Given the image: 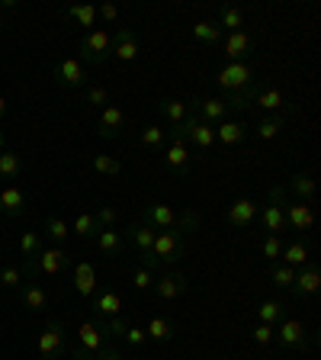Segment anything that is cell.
<instances>
[{"label":"cell","instance_id":"1","mask_svg":"<svg viewBox=\"0 0 321 360\" xmlns=\"http://www.w3.org/2000/svg\"><path fill=\"white\" fill-rule=\"evenodd\" d=\"M110 55H112V32H106V30H93L77 42V61H87L93 68L106 65Z\"/></svg>","mask_w":321,"mask_h":360},{"label":"cell","instance_id":"2","mask_svg":"<svg viewBox=\"0 0 321 360\" xmlns=\"http://www.w3.org/2000/svg\"><path fill=\"white\" fill-rule=\"evenodd\" d=\"M155 235H157L155 229H151V225H145V222H138V219H135V222H129L126 232H122V241H132L135 251H138V261H142V267H148L151 274L161 267V264L155 261V255H151V248H155Z\"/></svg>","mask_w":321,"mask_h":360},{"label":"cell","instance_id":"3","mask_svg":"<svg viewBox=\"0 0 321 360\" xmlns=\"http://www.w3.org/2000/svg\"><path fill=\"white\" fill-rule=\"evenodd\" d=\"M283 206H286V187L277 184V187L267 190V206L261 210V225L267 235H283L289 225H286V216H283Z\"/></svg>","mask_w":321,"mask_h":360},{"label":"cell","instance_id":"4","mask_svg":"<svg viewBox=\"0 0 321 360\" xmlns=\"http://www.w3.org/2000/svg\"><path fill=\"white\" fill-rule=\"evenodd\" d=\"M151 255H155L157 264H167V267H173L180 257L187 255V235H180L177 229L157 232V235H155V248H151Z\"/></svg>","mask_w":321,"mask_h":360},{"label":"cell","instance_id":"5","mask_svg":"<svg viewBox=\"0 0 321 360\" xmlns=\"http://www.w3.org/2000/svg\"><path fill=\"white\" fill-rule=\"evenodd\" d=\"M67 264H71V257L65 255V248H42L32 261L22 264V277H39V274L52 277V274L65 270Z\"/></svg>","mask_w":321,"mask_h":360},{"label":"cell","instance_id":"6","mask_svg":"<svg viewBox=\"0 0 321 360\" xmlns=\"http://www.w3.org/2000/svg\"><path fill=\"white\" fill-rule=\"evenodd\" d=\"M257 75H254V65L251 61H228L216 75V84L222 94H235V90L247 87V84H254Z\"/></svg>","mask_w":321,"mask_h":360},{"label":"cell","instance_id":"7","mask_svg":"<svg viewBox=\"0 0 321 360\" xmlns=\"http://www.w3.org/2000/svg\"><path fill=\"white\" fill-rule=\"evenodd\" d=\"M87 81H90V71H87V65H84V61L61 58L58 65H55V84H58V87L81 90V87H87Z\"/></svg>","mask_w":321,"mask_h":360},{"label":"cell","instance_id":"8","mask_svg":"<svg viewBox=\"0 0 321 360\" xmlns=\"http://www.w3.org/2000/svg\"><path fill=\"white\" fill-rule=\"evenodd\" d=\"M273 341H277L283 351H306L308 347V331L299 319H283L280 328H273Z\"/></svg>","mask_w":321,"mask_h":360},{"label":"cell","instance_id":"9","mask_svg":"<svg viewBox=\"0 0 321 360\" xmlns=\"http://www.w3.org/2000/svg\"><path fill=\"white\" fill-rule=\"evenodd\" d=\"M190 112H193L199 122H206V126H212L216 129L218 122H225L232 112L225 110V103H222V97H193L190 100Z\"/></svg>","mask_w":321,"mask_h":360},{"label":"cell","instance_id":"10","mask_svg":"<svg viewBox=\"0 0 321 360\" xmlns=\"http://www.w3.org/2000/svg\"><path fill=\"white\" fill-rule=\"evenodd\" d=\"M318 290H321V270H318L315 261H308L306 267L296 270V280H292L289 292L296 296V300H312Z\"/></svg>","mask_w":321,"mask_h":360},{"label":"cell","instance_id":"11","mask_svg":"<svg viewBox=\"0 0 321 360\" xmlns=\"http://www.w3.org/2000/svg\"><path fill=\"white\" fill-rule=\"evenodd\" d=\"M138 222L151 225L155 232H167V229H177V210L167 202H148V206H142Z\"/></svg>","mask_w":321,"mask_h":360},{"label":"cell","instance_id":"12","mask_svg":"<svg viewBox=\"0 0 321 360\" xmlns=\"http://www.w3.org/2000/svg\"><path fill=\"white\" fill-rule=\"evenodd\" d=\"M283 216H286V225L292 232H302L308 235L315 229V212H312V202H302V200H286L283 206Z\"/></svg>","mask_w":321,"mask_h":360},{"label":"cell","instance_id":"13","mask_svg":"<svg viewBox=\"0 0 321 360\" xmlns=\"http://www.w3.org/2000/svg\"><path fill=\"white\" fill-rule=\"evenodd\" d=\"M61 354H65V328H61V322H48L39 335V357L61 360Z\"/></svg>","mask_w":321,"mask_h":360},{"label":"cell","instance_id":"14","mask_svg":"<svg viewBox=\"0 0 321 360\" xmlns=\"http://www.w3.org/2000/svg\"><path fill=\"white\" fill-rule=\"evenodd\" d=\"M257 49V36L247 30H238V32H228L225 36V58L228 61H247L254 55Z\"/></svg>","mask_w":321,"mask_h":360},{"label":"cell","instance_id":"15","mask_svg":"<svg viewBox=\"0 0 321 360\" xmlns=\"http://www.w3.org/2000/svg\"><path fill=\"white\" fill-rule=\"evenodd\" d=\"M151 290L157 292V300H164V302H171V300H180L183 292L190 290V280H187V274L183 270H167L161 280H155V286Z\"/></svg>","mask_w":321,"mask_h":360},{"label":"cell","instance_id":"16","mask_svg":"<svg viewBox=\"0 0 321 360\" xmlns=\"http://www.w3.org/2000/svg\"><path fill=\"white\" fill-rule=\"evenodd\" d=\"M164 171L171 177H187L190 174V148L183 139H171V145L164 148Z\"/></svg>","mask_w":321,"mask_h":360},{"label":"cell","instance_id":"17","mask_svg":"<svg viewBox=\"0 0 321 360\" xmlns=\"http://www.w3.org/2000/svg\"><path fill=\"white\" fill-rule=\"evenodd\" d=\"M138 52H142V45H138V39H135L132 26H119V30L112 32V55H116L122 65L135 61L138 58Z\"/></svg>","mask_w":321,"mask_h":360},{"label":"cell","instance_id":"18","mask_svg":"<svg viewBox=\"0 0 321 360\" xmlns=\"http://www.w3.org/2000/svg\"><path fill=\"white\" fill-rule=\"evenodd\" d=\"M106 319H87V322L77 328V341H81V347L84 351H90V354H100L106 347Z\"/></svg>","mask_w":321,"mask_h":360},{"label":"cell","instance_id":"19","mask_svg":"<svg viewBox=\"0 0 321 360\" xmlns=\"http://www.w3.org/2000/svg\"><path fill=\"white\" fill-rule=\"evenodd\" d=\"M90 309L97 312V319H112V315H122V296L110 286H103L100 292L90 296Z\"/></svg>","mask_w":321,"mask_h":360},{"label":"cell","instance_id":"20","mask_svg":"<svg viewBox=\"0 0 321 360\" xmlns=\"http://www.w3.org/2000/svg\"><path fill=\"white\" fill-rule=\"evenodd\" d=\"M280 261L289 264V267H306L308 261H312V241H308V235H299V238H292L289 245H283V255H280Z\"/></svg>","mask_w":321,"mask_h":360},{"label":"cell","instance_id":"21","mask_svg":"<svg viewBox=\"0 0 321 360\" xmlns=\"http://www.w3.org/2000/svg\"><path fill=\"white\" fill-rule=\"evenodd\" d=\"M254 219H257V202L251 196H241V200H235L228 206V225L232 229H251Z\"/></svg>","mask_w":321,"mask_h":360},{"label":"cell","instance_id":"22","mask_svg":"<svg viewBox=\"0 0 321 360\" xmlns=\"http://www.w3.org/2000/svg\"><path fill=\"white\" fill-rule=\"evenodd\" d=\"M122 126H126V112H122V106H106V110H100V120H97V135L100 139H116V135L122 132Z\"/></svg>","mask_w":321,"mask_h":360},{"label":"cell","instance_id":"23","mask_svg":"<svg viewBox=\"0 0 321 360\" xmlns=\"http://www.w3.org/2000/svg\"><path fill=\"white\" fill-rule=\"evenodd\" d=\"M261 87H263V84H261V81H254V84H247V87L235 90V94H222L225 110H228V112L251 110V106H254V100H257V94H261Z\"/></svg>","mask_w":321,"mask_h":360},{"label":"cell","instance_id":"24","mask_svg":"<svg viewBox=\"0 0 321 360\" xmlns=\"http://www.w3.org/2000/svg\"><path fill=\"white\" fill-rule=\"evenodd\" d=\"M71 283H74V290L81 292L84 300H90L93 292H97V267L87 261L74 264V274H71Z\"/></svg>","mask_w":321,"mask_h":360},{"label":"cell","instance_id":"25","mask_svg":"<svg viewBox=\"0 0 321 360\" xmlns=\"http://www.w3.org/2000/svg\"><path fill=\"white\" fill-rule=\"evenodd\" d=\"M286 129V112H267V116H261V120L254 122V139H261V142H270V139H277L280 132Z\"/></svg>","mask_w":321,"mask_h":360},{"label":"cell","instance_id":"26","mask_svg":"<svg viewBox=\"0 0 321 360\" xmlns=\"http://www.w3.org/2000/svg\"><path fill=\"white\" fill-rule=\"evenodd\" d=\"M216 26L222 32H238L247 26V10L244 7H235V4H225L222 10H218V20Z\"/></svg>","mask_w":321,"mask_h":360},{"label":"cell","instance_id":"27","mask_svg":"<svg viewBox=\"0 0 321 360\" xmlns=\"http://www.w3.org/2000/svg\"><path fill=\"white\" fill-rule=\"evenodd\" d=\"M0 212L10 216V219H16V216L26 212V196H22V190L16 187V184L4 187V193H0Z\"/></svg>","mask_w":321,"mask_h":360},{"label":"cell","instance_id":"28","mask_svg":"<svg viewBox=\"0 0 321 360\" xmlns=\"http://www.w3.org/2000/svg\"><path fill=\"white\" fill-rule=\"evenodd\" d=\"M145 335H148L151 341H157V345H167V341H173V335H177V325H173V319H167V315H155L148 322V328H145Z\"/></svg>","mask_w":321,"mask_h":360},{"label":"cell","instance_id":"29","mask_svg":"<svg viewBox=\"0 0 321 360\" xmlns=\"http://www.w3.org/2000/svg\"><path fill=\"white\" fill-rule=\"evenodd\" d=\"M65 16L71 22H77V26H84L87 32L97 30V7H93V4H71V7L65 10Z\"/></svg>","mask_w":321,"mask_h":360},{"label":"cell","instance_id":"30","mask_svg":"<svg viewBox=\"0 0 321 360\" xmlns=\"http://www.w3.org/2000/svg\"><path fill=\"white\" fill-rule=\"evenodd\" d=\"M157 112L164 116L171 126H177V122H183L190 116V103H183V100H173V97H164L157 100Z\"/></svg>","mask_w":321,"mask_h":360},{"label":"cell","instance_id":"31","mask_svg":"<svg viewBox=\"0 0 321 360\" xmlns=\"http://www.w3.org/2000/svg\"><path fill=\"white\" fill-rule=\"evenodd\" d=\"M20 296H22V306L30 309V312H45V309H48V292L39 283H26L20 290Z\"/></svg>","mask_w":321,"mask_h":360},{"label":"cell","instance_id":"32","mask_svg":"<svg viewBox=\"0 0 321 360\" xmlns=\"http://www.w3.org/2000/svg\"><path fill=\"white\" fill-rule=\"evenodd\" d=\"M254 106H261L263 112H286L283 90H277V87H261V94H257Z\"/></svg>","mask_w":321,"mask_h":360},{"label":"cell","instance_id":"33","mask_svg":"<svg viewBox=\"0 0 321 360\" xmlns=\"http://www.w3.org/2000/svg\"><path fill=\"white\" fill-rule=\"evenodd\" d=\"M286 190H292V193H296V200L312 202V196H315V180H312V174L296 171V174L289 177V184H286Z\"/></svg>","mask_w":321,"mask_h":360},{"label":"cell","instance_id":"34","mask_svg":"<svg viewBox=\"0 0 321 360\" xmlns=\"http://www.w3.org/2000/svg\"><path fill=\"white\" fill-rule=\"evenodd\" d=\"M254 312H257V322H261V325H273V328H277V322H283V319H286V306L280 300H263Z\"/></svg>","mask_w":321,"mask_h":360},{"label":"cell","instance_id":"35","mask_svg":"<svg viewBox=\"0 0 321 360\" xmlns=\"http://www.w3.org/2000/svg\"><path fill=\"white\" fill-rule=\"evenodd\" d=\"M244 135H247V126H241L235 120H225L216 126V142H222V145H238V142H244Z\"/></svg>","mask_w":321,"mask_h":360},{"label":"cell","instance_id":"36","mask_svg":"<svg viewBox=\"0 0 321 360\" xmlns=\"http://www.w3.org/2000/svg\"><path fill=\"white\" fill-rule=\"evenodd\" d=\"M22 174V158L16 155V151H0V184L4 180H20Z\"/></svg>","mask_w":321,"mask_h":360},{"label":"cell","instance_id":"37","mask_svg":"<svg viewBox=\"0 0 321 360\" xmlns=\"http://www.w3.org/2000/svg\"><path fill=\"white\" fill-rule=\"evenodd\" d=\"M97 248L106 257H119L122 255V232H116V229H103V232H97Z\"/></svg>","mask_w":321,"mask_h":360},{"label":"cell","instance_id":"38","mask_svg":"<svg viewBox=\"0 0 321 360\" xmlns=\"http://www.w3.org/2000/svg\"><path fill=\"white\" fill-rule=\"evenodd\" d=\"M193 39L199 45H218V42H222V30H218L212 20H199L193 26Z\"/></svg>","mask_w":321,"mask_h":360},{"label":"cell","instance_id":"39","mask_svg":"<svg viewBox=\"0 0 321 360\" xmlns=\"http://www.w3.org/2000/svg\"><path fill=\"white\" fill-rule=\"evenodd\" d=\"M292 280H296V267H289V264H283V261L270 264V283L277 286V290H289Z\"/></svg>","mask_w":321,"mask_h":360},{"label":"cell","instance_id":"40","mask_svg":"<svg viewBox=\"0 0 321 360\" xmlns=\"http://www.w3.org/2000/svg\"><path fill=\"white\" fill-rule=\"evenodd\" d=\"M71 232H74L77 238H93V235L100 232L97 216H93V212H81V216L74 219V225H71Z\"/></svg>","mask_w":321,"mask_h":360},{"label":"cell","instance_id":"41","mask_svg":"<svg viewBox=\"0 0 321 360\" xmlns=\"http://www.w3.org/2000/svg\"><path fill=\"white\" fill-rule=\"evenodd\" d=\"M90 167H93L97 174H103V177H119L122 174V165L116 161V158H110V155H93Z\"/></svg>","mask_w":321,"mask_h":360},{"label":"cell","instance_id":"42","mask_svg":"<svg viewBox=\"0 0 321 360\" xmlns=\"http://www.w3.org/2000/svg\"><path fill=\"white\" fill-rule=\"evenodd\" d=\"M199 229H202V216H199V212H193V210L177 212V232L180 235H193V232H199Z\"/></svg>","mask_w":321,"mask_h":360},{"label":"cell","instance_id":"43","mask_svg":"<svg viewBox=\"0 0 321 360\" xmlns=\"http://www.w3.org/2000/svg\"><path fill=\"white\" fill-rule=\"evenodd\" d=\"M42 248L45 245H42V235H39V232H22L20 235V255L26 257V261H32Z\"/></svg>","mask_w":321,"mask_h":360},{"label":"cell","instance_id":"44","mask_svg":"<svg viewBox=\"0 0 321 360\" xmlns=\"http://www.w3.org/2000/svg\"><path fill=\"white\" fill-rule=\"evenodd\" d=\"M45 235L55 238V241H67L71 238V225H67L65 219H58V216H48L45 219Z\"/></svg>","mask_w":321,"mask_h":360},{"label":"cell","instance_id":"45","mask_svg":"<svg viewBox=\"0 0 321 360\" xmlns=\"http://www.w3.org/2000/svg\"><path fill=\"white\" fill-rule=\"evenodd\" d=\"M142 145L148 151H161L164 148V129L161 126H145L142 129Z\"/></svg>","mask_w":321,"mask_h":360},{"label":"cell","instance_id":"46","mask_svg":"<svg viewBox=\"0 0 321 360\" xmlns=\"http://www.w3.org/2000/svg\"><path fill=\"white\" fill-rule=\"evenodd\" d=\"M261 255L267 257L270 264H277L280 255H283V238H280V235H267V238H263V245H261Z\"/></svg>","mask_w":321,"mask_h":360},{"label":"cell","instance_id":"47","mask_svg":"<svg viewBox=\"0 0 321 360\" xmlns=\"http://www.w3.org/2000/svg\"><path fill=\"white\" fill-rule=\"evenodd\" d=\"M132 286L135 290H151V286H155V274H151L148 267H142V264H138V267L132 270Z\"/></svg>","mask_w":321,"mask_h":360},{"label":"cell","instance_id":"48","mask_svg":"<svg viewBox=\"0 0 321 360\" xmlns=\"http://www.w3.org/2000/svg\"><path fill=\"white\" fill-rule=\"evenodd\" d=\"M22 283V267H4L0 270V286H7V290H16V286Z\"/></svg>","mask_w":321,"mask_h":360},{"label":"cell","instance_id":"49","mask_svg":"<svg viewBox=\"0 0 321 360\" xmlns=\"http://www.w3.org/2000/svg\"><path fill=\"white\" fill-rule=\"evenodd\" d=\"M87 103L93 106V110H106V106H110V90L106 87H90L87 90Z\"/></svg>","mask_w":321,"mask_h":360},{"label":"cell","instance_id":"50","mask_svg":"<svg viewBox=\"0 0 321 360\" xmlns=\"http://www.w3.org/2000/svg\"><path fill=\"white\" fill-rule=\"evenodd\" d=\"M93 216H97V225H100V232H103V229H112V225L119 222V212L112 210V206H100V210L93 212Z\"/></svg>","mask_w":321,"mask_h":360},{"label":"cell","instance_id":"51","mask_svg":"<svg viewBox=\"0 0 321 360\" xmlns=\"http://www.w3.org/2000/svg\"><path fill=\"white\" fill-rule=\"evenodd\" d=\"M106 335H112V338H122L129 331V319L126 315H112V319H106Z\"/></svg>","mask_w":321,"mask_h":360},{"label":"cell","instance_id":"52","mask_svg":"<svg viewBox=\"0 0 321 360\" xmlns=\"http://www.w3.org/2000/svg\"><path fill=\"white\" fill-rule=\"evenodd\" d=\"M251 338H254V345H273V325L257 322L254 328H251Z\"/></svg>","mask_w":321,"mask_h":360},{"label":"cell","instance_id":"53","mask_svg":"<svg viewBox=\"0 0 321 360\" xmlns=\"http://www.w3.org/2000/svg\"><path fill=\"white\" fill-rule=\"evenodd\" d=\"M122 341H126L129 347H142L145 341H148V335H145V328H135V325H129V331L122 335Z\"/></svg>","mask_w":321,"mask_h":360},{"label":"cell","instance_id":"54","mask_svg":"<svg viewBox=\"0 0 321 360\" xmlns=\"http://www.w3.org/2000/svg\"><path fill=\"white\" fill-rule=\"evenodd\" d=\"M97 20L116 22V20H119V7H116V4H100V7H97Z\"/></svg>","mask_w":321,"mask_h":360},{"label":"cell","instance_id":"55","mask_svg":"<svg viewBox=\"0 0 321 360\" xmlns=\"http://www.w3.org/2000/svg\"><path fill=\"white\" fill-rule=\"evenodd\" d=\"M97 360H122V351L116 345H110V347H103V351L97 354Z\"/></svg>","mask_w":321,"mask_h":360},{"label":"cell","instance_id":"56","mask_svg":"<svg viewBox=\"0 0 321 360\" xmlns=\"http://www.w3.org/2000/svg\"><path fill=\"white\" fill-rule=\"evenodd\" d=\"M71 360H97V354H90V351H84L81 345L74 347V351H71Z\"/></svg>","mask_w":321,"mask_h":360},{"label":"cell","instance_id":"57","mask_svg":"<svg viewBox=\"0 0 321 360\" xmlns=\"http://www.w3.org/2000/svg\"><path fill=\"white\" fill-rule=\"evenodd\" d=\"M4 116H7V100L0 97V120H4Z\"/></svg>","mask_w":321,"mask_h":360},{"label":"cell","instance_id":"58","mask_svg":"<svg viewBox=\"0 0 321 360\" xmlns=\"http://www.w3.org/2000/svg\"><path fill=\"white\" fill-rule=\"evenodd\" d=\"M0 151H4V132H0Z\"/></svg>","mask_w":321,"mask_h":360},{"label":"cell","instance_id":"59","mask_svg":"<svg viewBox=\"0 0 321 360\" xmlns=\"http://www.w3.org/2000/svg\"><path fill=\"white\" fill-rule=\"evenodd\" d=\"M0 32H4V16H0Z\"/></svg>","mask_w":321,"mask_h":360},{"label":"cell","instance_id":"60","mask_svg":"<svg viewBox=\"0 0 321 360\" xmlns=\"http://www.w3.org/2000/svg\"><path fill=\"white\" fill-rule=\"evenodd\" d=\"M0 193H4V184H0Z\"/></svg>","mask_w":321,"mask_h":360}]
</instances>
